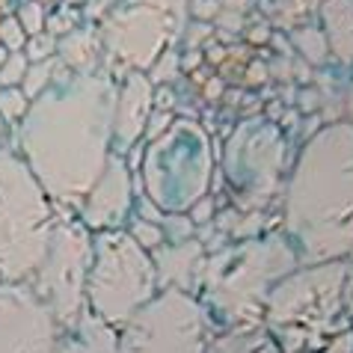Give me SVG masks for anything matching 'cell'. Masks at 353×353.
I'll return each mask as SVG.
<instances>
[{"label":"cell","mask_w":353,"mask_h":353,"mask_svg":"<svg viewBox=\"0 0 353 353\" xmlns=\"http://www.w3.org/2000/svg\"><path fill=\"white\" fill-rule=\"evenodd\" d=\"M116 92L119 83L104 68L72 72L60 65L18 125L21 158L60 208H81L110 161Z\"/></svg>","instance_id":"6da1fadb"},{"label":"cell","mask_w":353,"mask_h":353,"mask_svg":"<svg viewBox=\"0 0 353 353\" xmlns=\"http://www.w3.org/2000/svg\"><path fill=\"white\" fill-rule=\"evenodd\" d=\"M285 232L303 264L353 256V125H323L285 184Z\"/></svg>","instance_id":"7a4b0ae2"},{"label":"cell","mask_w":353,"mask_h":353,"mask_svg":"<svg viewBox=\"0 0 353 353\" xmlns=\"http://www.w3.org/2000/svg\"><path fill=\"white\" fill-rule=\"evenodd\" d=\"M300 268L297 250L282 234L247 238L205 261L202 291L208 315L229 327H256L270 288Z\"/></svg>","instance_id":"3957f363"},{"label":"cell","mask_w":353,"mask_h":353,"mask_svg":"<svg viewBox=\"0 0 353 353\" xmlns=\"http://www.w3.org/2000/svg\"><path fill=\"white\" fill-rule=\"evenodd\" d=\"M347 276V259H339L291 270L270 288L264 303V330L282 353L323 347L321 341L336 330L332 321L345 303Z\"/></svg>","instance_id":"277c9868"},{"label":"cell","mask_w":353,"mask_h":353,"mask_svg":"<svg viewBox=\"0 0 353 353\" xmlns=\"http://www.w3.org/2000/svg\"><path fill=\"white\" fill-rule=\"evenodd\" d=\"M54 225V202L27 161L0 149V282H30Z\"/></svg>","instance_id":"5b68a950"},{"label":"cell","mask_w":353,"mask_h":353,"mask_svg":"<svg viewBox=\"0 0 353 353\" xmlns=\"http://www.w3.org/2000/svg\"><path fill=\"white\" fill-rule=\"evenodd\" d=\"M145 199L163 214H188L202 196H208L214 179L211 137L193 119H175L161 137L145 145L140 161Z\"/></svg>","instance_id":"8992f818"},{"label":"cell","mask_w":353,"mask_h":353,"mask_svg":"<svg viewBox=\"0 0 353 353\" xmlns=\"http://www.w3.org/2000/svg\"><path fill=\"white\" fill-rule=\"evenodd\" d=\"M154 294H158V270L152 252L143 250L125 229L92 232L86 309L119 330Z\"/></svg>","instance_id":"52a82bcc"},{"label":"cell","mask_w":353,"mask_h":353,"mask_svg":"<svg viewBox=\"0 0 353 353\" xmlns=\"http://www.w3.org/2000/svg\"><path fill=\"white\" fill-rule=\"evenodd\" d=\"M208 312L190 291L163 288L119 327L116 353H205Z\"/></svg>","instance_id":"ba28073f"},{"label":"cell","mask_w":353,"mask_h":353,"mask_svg":"<svg viewBox=\"0 0 353 353\" xmlns=\"http://www.w3.org/2000/svg\"><path fill=\"white\" fill-rule=\"evenodd\" d=\"M90 264H92V232L81 220H60L54 225L42 264L30 276V288L51 309L60 330L72 327L83 315Z\"/></svg>","instance_id":"9c48e42d"},{"label":"cell","mask_w":353,"mask_h":353,"mask_svg":"<svg viewBox=\"0 0 353 353\" xmlns=\"http://www.w3.org/2000/svg\"><path fill=\"white\" fill-rule=\"evenodd\" d=\"M285 166V137L268 119L241 122L225 143L223 170L241 208L259 211L279 188Z\"/></svg>","instance_id":"30bf717a"},{"label":"cell","mask_w":353,"mask_h":353,"mask_svg":"<svg viewBox=\"0 0 353 353\" xmlns=\"http://www.w3.org/2000/svg\"><path fill=\"white\" fill-rule=\"evenodd\" d=\"M184 18V0L179 3H134L128 9H116L101 27L104 48L119 63L134 72L152 68L170 51L175 33Z\"/></svg>","instance_id":"8fae6325"},{"label":"cell","mask_w":353,"mask_h":353,"mask_svg":"<svg viewBox=\"0 0 353 353\" xmlns=\"http://www.w3.org/2000/svg\"><path fill=\"white\" fill-rule=\"evenodd\" d=\"M60 323L27 282H0V353H57Z\"/></svg>","instance_id":"7c38bea8"},{"label":"cell","mask_w":353,"mask_h":353,"mask_svg":"<svg viewBox=\"0 0 353 353\" xmlns=\"http://www.w3.org/2000/svg\"><path fill=\"white\" fill-rule=\"evenodd\" d=\"M134 205V179L128 172V161L122 154H110L104 172L98 175L92 190L81 202V223L90 232L122 229Z\"/></svg>","instance_id":"4fadbf2b"},{"label":"cell","mask_w":353,"mask_h":353,"mask_svg":"<svg viewBox=\"0 0 353 353\" xmlns=\"http://www.w3.org/2000/svg\"><path fill=\"white\" fill-rule=\"evenodd\" d=\"M154 110V83L145 72H131L116 92L113 113V154H128L143 140L149 116Z\"/></svg>","instance_id":"5bb4252c"},{"label":"cell","mask_w":353,"mask_h":353,"mask_svg":"<svg viewBox=\"0 0 353 353\" xmlns=\"http://www.w3.org/2000/svg\"><path fill=\"white\" fill-rule=\"evenodd\" d=\"M152 261L158 270V291L181 288L196 291V282H202L205 270V243L202 241H172L152 250Z\"/></svg>","instance_id":"9a60e30c"},{"label":"cell","mask_w":353,"mask_h":353,"mask_svg":"<svg viewBox=\"0 0 353 353\" xmlns=\"http://www.w3.org/2000/svg\"><path fill=\"white\" fill-rule=\"evenodd\" d=\"M119 347V330L95 318L90 309L77 318L72 327L60 330L57 353H116Z\"/></svg>","instance_id":"2e32d148"},{"label":"cell","mask_w":353,"mask_h":353,"mask_svg":"<svg viewBox=\"0 0 353 353\" xmlns=\"http://www.w3.org/2000/svg\"><path fill=\"white\" fill-rule=\"evenodd\" d=\"M327 45L341 63H353V0H330L323 6Z\"/></svg>","instance_id":"e0dca14e"},{"label":"cell","mask_w":353,"mask_h":353,"mask_svg":"<svg viewBox=\"0 0 353 353\" xmlns=\"http://www.w3.org/2000/svg\"><path fill=\"white\" fill-rule=\"evenodd\" d=\"M205 353H282L268 330L256 327H232L225 336L211 339Z\"/></svg>","instance_id":"ac0fdd59"},{"label":"cell","mask_w":353,"mask_h":353,"mask_svg":"<svg viewBox=\"0 0 353 353\" xmlns=\"http://www.w3.org/2000/svg\"><path fill=\"white\" fill-rule=\"evenodd\" d=\"M98 39L90 30H74L65 33L63 42H57V60L63 68L72 72H95L98 68Z\"/></svg>","instance_id":"d6986e66"},{"label":"cell","mask_w":353,"mask_h":353,"mask_svg":"<svg viewBox=\"0 0 353 353\" xmlns=\"http://www.w3.org/2000/svg\"><path fill=\"white\" fill-rule=\"evenodd\" d=\"M60 60L57 57H51V60H42V63H30V68H27V74H24V83H21V90L24 95L30 98H39L45 90H48V83L57 77V72H60Z\"/></svg>","instance_id":"ffe728a7"},{"label":"cell","mask_w":353,"mask_h":353,"mask_svg":"<svg viewBox=\"0 0 353 353\" xmlns=\"http://www.w3.org/2000/svg\"><path fill=\"white\" fill-rule=\"evenodd\" d=\"M30 98L24 95L21 86H0V119L3 122H21Z\"/></svg>","instance_id":"44dd1931"},{"label":"cell","mask_w":353,"mask_h":353,"mask_svg":"<svg viewBox=\"0 0 353 353\" xmlns=\"http://www.w3.org/2000/svg\"><path fill=\"white\" fill-rule=\"evenodd\" d=\"M128 234H131V238H134L137 243H140L143 250H158L161 243L166 241V234H163V229H161V225L154 223V220H143V217L131 223Z\"/></svg>","instance_id":"7402d4cb"},{"label":"cell","mask_w":353,"mask_h":353,"mask_svg":"<svg viewBox=\"0 0 353 353\" xmlns=\"http://www.w3.org/2000/svg\"><path fill=\"white\" fill-rule=\"evenodd\" d=\"M15 18L21 21V27H24V33H27V36L45 33V6L39 3V0H24V3L18 6Z\"/></svg>","instance_id":"603a6c76"},{"label":"cell","mask_w":353,"mask_h":353,"mask_svg":"<svg viewBox=\"0 0 353 353\" xmlns=\"http://www.w3.org/2000/svg\"><path fill=\"white\" fill-rule=\"evenodd\" d=\"M27 39H30V36L24 33V27H21V21H18L15 15H6L3 21H0V45H3L9 54L24 51Z\"/></svg>","instance_id":"cb8c5ba5"},{"label":"cell","mask_w":353,"mask_h":353,"mask_svg":"<svg viewBox=\"0 0 353 353\" xmlns=\"http://www.w3.org/2000/svg\"><path fill=\"white\" fill-rule=\"evenodd\" d=\"M27 68H30V60L24 57V51L9 54V60L0 65V86H21Z\"/></svg>","instance_id":"d4e9b609"},{"label":"cell","mask_w":353,"mask_h":353,"mask_svg":"<svg viewBox=\"0 0 353 353\" xmlns=\"http://www.w3.org/2000/svg\"><path fill=\"white\" fill-rule=\"evenodd\" d=\"M24 57L30 63H42V60H51L57 57V39L54 33H39V36H30L24 45Z\"/></svg>","instance_id":"484cf974"},{"label":"cell","mask_w":353,"mask_h":353,"mask_svg":"<svg viewBox=\"0 0 353 353\" xmlns=\"http://www.w3.org/2000/svg\"><path fill=\"white\" fill-rule=\"evenodd\" d=\"M172 125V116H170V110H152V116H149V125H145V143H152L154 137H161L166 128Z\"/></svg>","instance_id":"4316f807"},{"label":"cell","mask_w":353,"mask_h":353,"mask_svg":"<svg viewBox=\"0 0 353 353\" xmlns=\"http://www.w3.org/2000/svg\"><path fill=\"white\" fill-rule=\"evenodd\" d=\"M188 217L193 225H205L211 217H214V202L208 199V196H202L196 205H190V211H188Z\"/></svg>","instance_id":"83f0119b"},{"label":"cell","mask_w":353,"mask_h":353,"mask_svg":"<svg viewBox=\"0 0 353 353\" xmlns=\"http://www.w3.org/2000/svg\"><path fill=\"white\" fill-rule=\"evenodd\" d=\"M323 353H353V332H345V336H339Z\"/></svg>","instance_id":"f1b7e54d"},{"label":"cell","mask_w":353,"mask_h":353,"mask_svg":"<svg viewBox=\"0 0 353 353\" xmlns=\"http://www.w3.org/2000/svg\"><path fill=\"white\" fill-rule=\"evenodd\" d=\"M347 122L353 125V83H350V90H347Z\"/></svg>","instance_id":"f546056e"},{"label":"cell","mask_w":353,"mask_h":353,"mask_svg":"<svg viewBox=\"0 0 353 353\" xmlns=\"http://www.w3.org/2000/svg\"><path fill=\"white\" fill-rule=\"evenodd\" d=\"M6 60H9V51H6V48H3V45H0V65H3Z\"/></svg>","instance_id":"4dcf8cb0"},{"label":"cell","mask_w":353,"mask_h":353,"mask_svg":"<svg viewBox=\"0 0 353 353\" xmlns=\"http://www.w3.org/2000/svg\"><path fill=\"white\" fill-rule=\"evenodd\" d=\"M39 3H42V0H39Z\"/></svg>","instance_id":"1f68e13d"}]
</instances>
